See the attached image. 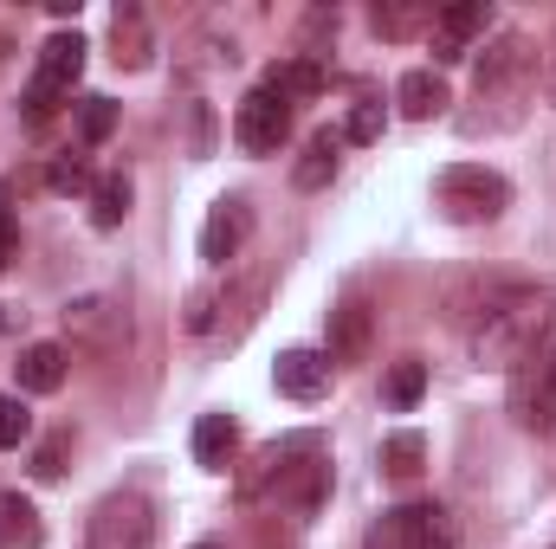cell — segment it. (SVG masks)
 <instances>
[{
    "label": "cell",
    "mask_w": 556,
    "mask_h": 549,
    "mask_svg": "<svg viewBox=\"0 0 556 549\" xmlns=\"http://www.w3.org/2000/svg\"><path fill=\"white\" fill-rule=\"evenodd\" d=\"M551 330V304L538 284H498L485 291L479 317H472V362L479 369H518L544 349Z\"/></svg>",
    "instance_id": "6da1fadb"
},
{
    "label": "cell",
    "mask_w": 556,
    "mask_h": 549,
    "mask_svg": "<svg viewBox=\"0 0 556 549\" xmlns=\"http://www.w3.org/2000/svg\"><path fill=\"white\" fill-rule=\"evenodd\" d=\"M433 207L459 227H479V220H498L511 207V181L485 162H453L433 175Z\"/></svg>",
    "instance_id": "7a4b0ae2"
},
{
    "label": "cell",
    "mask_w": 556,
    "mask_h": 549,
    "mask_svg": "<svg viewBox=\"0 0 556 549\" xmlns=\"http://www.w3.org/2000/svg\"><path fill=\"white\" fill-rule=\"evenodd\" d=\"M59 330H65V356L104 362V356H117V349L130 343V310H124V297L85 291V297H72V304L59 310Z\"/></svg>",
    "instance_id": "3957f363"
},
{
    "label": "cell",
    "mask_w": 556,
    "mask_h": 549,
    "mask_svg": "<svg viewBox=\"0 0 556 549\" xmlns=\"http://www.w3.org/2000/svg\"><path fill=\"white\" fill-rule=\"evenodd\" d=\"M311 459H324V433H285V439H273V446H260V452L240 465V478H233L240 505H266V498H278Z\"/></svg>",
    "instance_id": "277c9868"
},
{
    "label": "cell",
    "mask_w": 556,
    "mask_h": 549,
    "mask_svg": "<svg viewBox=\"0 0 556 549\" xmlns=\"http://www.w3.org/2000/svg\"><path fill=\"white\" fill-rule=\"evenodd\" d=\"M85 39L78 33H52L46 46H39V65H33V85H26V124H46L52 111H59V98H72V85H78V72H85Z\"/></svg>",
    "instance_id": "5b68a950"
},
{
    "label": "cell",
    "mask_w": 556,
    "mask_h": 549,
    "mask_svg": "<svg viewBox=\"0 0 556 549\" xmlns=\"http://www.w3.org/2000/svg\"><path fill=\"white\" fill-rule=\"evenodd\" d=\"M155 537V511L142 491H111L98 498L91 524H85V549H149Z\"/></svg>",
    "instance_id": "8992f818"
},
{
    "label": "cell",
    "mask_w": 556,
    "mask_h": 549,
    "mask_svg": "<svg viewBox=\"0 0 556 549\" xmlns=\"http://www.w3.org/2000/svg\"><path fill=\"white\" fill-rule=\"evenodd\" d=\"M511 420L525 433H551L556 426V349L511 369Z\"/></svg>",
    "instance_id": "52a82bcc"
},
{
    "label": "cell",
    "mask_w": 556,
    "mask_h": 549,
    "mask_svg": "<svg viewBox=\"0 0 556 549\" xmlns=\"http://www.w3.org/2000/svg\"><path fill=\"white\" fill-rule=\"evenodd\" d=\"M291 137V104L278 98V91H247L240 98V111H233V142L247 149V155H278Z\"/></svg>",
    "instance_id": "ba28073f"
},
{
    "label": "cell",
    "mask_w": 556,
    "mask_h": 549,
    "mask_svg": "<svg viewBox=\"0 0 556 549\" xmlns=\"http://www.w3.org/2000/svg\"><path fill=\"white\" fill-rule=\"evenodd\" d=\"M247 240H253V201L247 194H220L207 207V220H201V259L227 266V259H240Z\"/></svg>",
    "instance_id": "9c48e42d"
},
{
    "label": "cell",
    "mask_w": 556,
    "mask_h": 549,
    "mask_svg": "<svg viewBox=\"0 0 556 549\" xmlns=\"http://www.w3.org/2000/svg\"><path fill=\"white\" fill-rule=\"evenodd\" d=\"M324 343H330L324 356H330V362H343V369L369 362V349H376V310H369L363 297H343V304H330Z\"/></svg>",
    "instance_id": "30bf717a"
},
{
    "label": "cell",
    "mask_w": 556,
    "mask_h": 549,
    "mask_svg": "<svg viewBox=\"0 0 556 549\" xmlns=\"http://www.w3.org/2000/svg\"><path fill=\"white\" fill-rule=\"evenodd\" d=\"M485 26H492V13H485L479 0H466V7H440V13H433V72H440V65H459Z\"/></svg>",
    "instance_id": "8fae6325"
},
{
    "label": "cell",
    "mask_w": 556,
    "mask_h": 549,
    "mask_svg": "<svg viewBox=\"0 0 556 549\" xmlns=\"http://www.w3.org/2000/svg\"><path fill=\"white\" fill-rule=\"evenodd\" d=\"M273 388L291 401H324L330 395V356L324 349H285L273 362Z\"/></svg>",
    "instance_id": "7c38bea8"
},
{
    "label": "cell",
    "mask_w": 556,
    "mask_h": 549,
    "mask_svg": "<svg viewBox=\"0 0 556 549\" xmlns=\"http://www.w3.org/2000/svg\"><path fill=\"white\" fill-rule=\"evenodd\" d=\"M525 65H531V39H525V33H498V39L485 46V59H479V98H485V91L518 85V78H525Z\"/></svg>",
    "instance_id": "4fadbf2b"
},
{
    "label": "cell",
    "mask_w": 556,
    "mask_h": 549,
    "mask_svg": "<svg viewBox=\"0 0 556 549\" xmlns=\"http://www.w3.org/2000/svg\"><path fill=\"white\" fill-rule=\"evenodd\" d=\"M363 549H433V537H427V505H402V511H382V518L369 524Z\"/></svg>",
    "instance_id": "5bb4252c"
},
{
    "label": "cell",
    "mask_w": 556,
    "mask_h": 549,
    "mask_svg": "<svg viewBox=\"0 0 556 549\" xmlns=\"http://www.w3.org/2000/svg\"><path fill=\"white\" fill-rule=\"evenodd\" d=\"M13 369H20V388H26V395H59L72 356H65V343H26Z\"/></svg>",
    "instance_id": "9a60e30c"
},
{
    "label": "cell",
    "mask_w": 556,
    "mask_h": 549,
    "mask_svg": "<svg viewBox=\"0 0 556 549\" xmlns=\"http://www.w3.org/2000/svg\"><path fill=\"white\" fill-rule=\"evenodd\" d=\"M240 452V420L233 413H201L194 420V465L201 472H227Z\"/></svg>",
    "instance_id": "2e32d148"
},
{
    "label": "cell",
    "mask_w": 556,
    "mask_h": 549,
    "mask_svg": "<svg viewBox=\"0 0 556 549\" xmlns=\"http://www.w3.org/2000/svg\"><path fill=\"white\" fill-rule=\"evenodd\" d=\"M395 104H402V117L427 124V117H440L453 98H446V78H440L433 65H415V72H402V85H395Z\"/></svg>",
    "instance_id": "e0dca14e"
},
{
    "label": "cell",
    "mask_w": 556,
    "mask_h": 549,
    "mask_svg": "<svg viewBox=\"0 0 556 549\" xmlns=\"http://www.w3.org/2000/svg\"><path fill=\"white\" fill-rule=\"evenodd\" d=\"M111 59H117L124 72H142V65L155 59V39H149L142 7H117V20H111Z\"/></svg>",
    "instance_id": "ac0fdd59"
},
{
    "label": "cell",
    "mask_w": 556,
    "mask_h": 549,
    "mask_svg": "<svg viewBox=\"0 0 556 549\" xmlns=\"http://www.w3.org/2000/svg\"><path fill=\"white\" fill-rule=\"evenodd\" d=\"M337 149H343V137H337V130H317V137L304 142L298 168H291V188H304V194L330 188V175H337Z\"/></svg>",
    "instance_id": "d6986e66"
},
{
    "label": "cell",
    "mask_w": 556,
    "mask_h": 549,
    "mask_svg": "<svg viewBox=\"0 0 556 549\" xmlns=\"http://www.w3.org/2000/svg\"><path fill=\"white\" fill-rule=\"evenodd\" d=\"M0 537H7V544H20V549H39V544H46V524H39L33 498L0 491Z\"/></svg>",
    "instance_id": "ffe728a7"
},
{
    "label": "cell",
    "mask_w": 556,
    "mask_h": 549,
    "mask_svg": "<svg viewBox=\"0 0 556 549\" xmlns=\"http://www.w3.org/2000/svg\"><path fill=\"white\" fill-rule=\"evenodd\" d=\"M266 91H278L285 104H298V98H317L324 91V65L317 59H285L266 72Z\"/></svg>",
    "instance_id": "44dd1931"
},
{
    "label": "cell",
    "mask_w": 556,
    "mask_h": 549,
    "mask_svg": "<svg viewBox=\"0 0 556 549\" xmlns=\"http://www.w3.org/2000/svg\"><path fill=\"white\" fill-rule=\"evenodd\" d=\"M130 220V175H98L91 181V227H124Z\"/></svg>",
    "instance_id": "7402d4cb"
},
{
    "label": "cell",
    "mask_w": 556,
    "mask_h": 549,
    "mask_svg": "<svg viewBox=\"0 0 556 549\" xmlns=\"http://www.w3.org/2000/svg\"><path fill=\"white\" fill-rule=\"evenodd\" d=\"M420 459H427V439H420L415 426L382 439V472H389V478H402V485H408V478L420 472Z\"/></svg>",
    "instance_id": "603a6c76"
},
{
    "label": "cell",
    "mask_w": 556,
    "mask_h": 549,
    "mask_svg": "<svg viewBox=\"0 0 556 549\" xmlns=\"http://www.w3.org/2000/svg\"><path fill=\"white\" fill-rule=\"evenodd\" d=\"M420 395H427V362H420V356H402V362L389 369V382H382V401H389V408H415Z\"/></svg>",
    "instance_id": "cb8c5ba5"
},
{
    "label": "cell",
    "mask_w": 556,
    "mask_h": 549,
    "mask_svg": "<svg viewBox=\"0 0 556 549\" xmlns=\"http://www.w3.org/2000/svg\"><path fill=\"white\" fill-rule=\"evenodd\" d=\"M111 130H117V104L111 98H78V142L98 149V142H111Z\"/></svg>",
    "instance_id": "d4e9b609"
},
{
    "label": "cell",
    "mask_w": 556,
    "mask_h": 549,
    "mask_svg": "<svg viewBox=\"0 0 556 549\" xmlns=\"http://www.w3.org/2000/svg\"><path fill=\"white\" fill-rule=\"evenodd\" d=\"M91 162L85 155H52V168H46V188L52 194H91Z\"/></svg>",
    "instance_id": "484cf974"
},
{
    "label": "cell",
    "mask_w": 556,
    "mask_h": 549,
    "mask_svg": "<svg viewBox=\"0 0 556 549\" xmlns=\"http://www.w3.org/2000/svg\"><path fill=\"white\" fill-rule=\"evenodd\" d=\"M433 33V7H376V33L382 39H408V33Z\"/></svg>",
    "instance_id": "4316f807"
},
{
    "label": "cell",
    "mask_w": 556,
    "mask_h": 549,
    "mask_svg": "<svg viewBox=\"0 0 556 549\" xmlns=\"http://www.w3.org/2000/svg\"><path fill=\"white\" fill-rule=\"evenodd\" d=\"M65 459H72V433H52V439H39V452H33V478H65Z\"/></svg>",
    "instance_id": "83f0119b"
},
{
    "label": "cell",
    "mask_w": 556,
    "mask_h": 549,
    "mask_svg": "<svg viewBox=\"0 0 556 549\" xmlns=\"http://www.w3.org/2000/svg\"><path fill=\"white\" fill-rule=\"evenodd\" d=\"M382 124H389V111H382L376 98H363V104L350 111V124H343V142H376L382 137Z\"/></svg>",
    "instance_id": "f1b7e54d"
},
{
    "label": "cell",
    "mask_w": 556,
    "mask_h": 549,
    "mask_svg": "<svg viewBox=\"0 0 556 549\" xmlns=\"http://www.w3.org/2000/svg\"><path fill=\"white\" fill-rule=\"evenodd\" d=\"M26 433H33V413H26V401H20V395H0V452H7V446H20Z\"/></svg>",
    "instance_id": "f546056e"
},
{
    "label": "cell",
    "mask_w": 556,
    "mask_h": 549,
    "mask_svg": "<svg viewBox=\"0 0 556 549\" xmlns=\"http://www.w3.org/2000/svg\"><path fill=\"white\" fill-rule=\"evenodd\" d=\"M214 310H220V297H214V291H194V297H188V310H181V330H194V336H201V330H214Z\"/></svg>",
    "instance_id": "4dcf8cb0"
},
{
    "label": "cell",
    "mask_w": 556,
    "mask_h": 549,
    "mask_svg": "<svg viewBox=\"0 0 556 549\" xmlns=\"http://www.w3.org/2000/svg\"><path fill=\"white\" fill-rule=\"evenodd\" d=\"M13 253H20V227H13V214H7V188H0V272L13 266Z\"/></svg>",
    "instance_id": "1f68e13d"
},
{
    "label": "cell",
    "mask_w": 556,
    "mask_h": 549,
    "mask_svg": "<svg viewBox=\"0 0 556 549\" xmlns=\"http://www.w3.org/2000/svg\"><path fill=\"white\" fill-rule=\"evenodd\" d=\"M551 98H556V59H551Z\"/></svg>",
    "instance_id": "d6a6232c"
},
{
    "label": "cell",
    "mask_w": 556,
    "mask_h": 549,
    "mask_svg": "<svg viewBox=\"0 0 556 549\" xmlns=\"http://www.w3.org/2000/svg\"><path fill=\"white\" fill-rule=\"evenodd\" d=\"M194 549H220V544H194Z\"/></svg>",
    "instance_id": "836d02e7"
},
{
    "label": "cell",
    "mask_w": 556,
    "mask_h": 549,
    "mask_svg": "<svg viewBox=\"0 0 556 549\" xmlns=\"http://www.w3.org/2000/svg\"><path fill=\"white\" fill-rule=\"evenodd\" d=\"M0 330H7V310H0Z\"/></svg>",
    "instance_id": "e575fe53"
}]
</instances>
